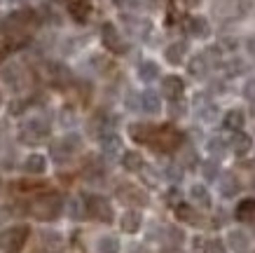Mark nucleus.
<instances>
[{
  "mask_svg": "<svg viewBox=\"0 0 255 253\" xmlns=\"http://www.w3.org/2000/svg\"><path fill=\"white\" fill-rule=\"evenodd\" d=\"M101 40H103L106 49H110V52H115V54L127 52V42L122 40V33L117 31L113 23H103V28H101Z\"/></svg>",
  "mask_w": 255,
  "mask_h": 253,
  "instance_id": "5",
  "label": "nucleus"
},
{
  "mask_svg": "<svg viewBox=\"0 0 255 253\" xmlns=\"http://www.w3.org/2000/svg\"><path fill=\"white\" fill-rule=\"evenodd\" d=\"M117 5H120V7H124V5H127V2H129V0H115Z\"/></svg>",
  "mask_w": 255,
  "mask_h": 253,
  "instance_id": "38",
  "label": "nucleus"
},
{
  "mask_svg": "<svg viewBox=\"0 0 255 253\" xmlns=\"http://www.w3.org/2000/svg\"><path fill=\"white\" fill-rule=\"evenodd\" d=\"M185 33L192 35V38H204V35H209V21L204 16H187Z\"/></svg>",
  "mask_w": 255,
  "mask_h": 253,
  "instance_id": "12",
  "label": "nucleus"
},
{
  "mask_svg": "<svg viewBox=\"0 0 255 253\" xmlns=\"http://www.w3.org/2000/svg\"><path fill=\"white\" fill-rule=\"evenodd\" d=\"M63 209V202L59 195H54V192H49V195H42V197H38V200L31 204V216L33 218H38V221H54V218H59V214H61Z\"/></svg>",
  "mask_w": 255,
  "mask_h": 253,
  "instance_id": "2",
  "label": "nucleus"
},
{
  "mask_svg": "<svg viewBox=\"0 0 255 253\" xmlns=\"http://www.w3.org/2000/svg\"><path fill=\"white\" fill-rule=\"evenodd\" d=\"M138 106L145 110V113H159V108H162V101H159V94L152 92V89H147V92L140 94L138 99Z\"/></svg>",
  "mask_w": 255,
  "mask_h": 253,
  "instance_id": "14",
  "label": "nucleus"
},
{
  "mask_svg": "<svg viewBox=\"0 0 255 253\" xmlns=\"http://www.w3.org/2000/svg\"><path fill=\"white\" fill-rule=\"evenodd\" d=\"M204 174H206L209 181H213V178L218 176V164L216 162H206V164H204Z\"/></svg>",
  "mask_w": 255,
  "mask_h": 253,
  "instance_id": "34",
  "label": "nucleus"
},
{
  "mask_svg": "<svg viewBox=\"0 0 255 253\" xmlns=\"http://www.w3.org/2000/svg\"><path fill=\"white\" fill-rule=\"evenodd\" d=\"M227 68H230V73H234V75H239L241 68H244V61H239V59H234V61L230 63V66H227Z\"/></svg>",
  "mask_w": 255,
  "mask_h": 253,
  "instance_id": "36",
  "label": "nucleus"
},
{
  "mask_svg": "<svg viewBox=\"0 0 255 253\" xmlns=\"http://www.w3.org/2000/svg\"><path fill=\"white\" fill-rule=\"evenodd\" d=\"M209 150H211L213 155H220V153L225 150V141H223L220 136H213V138L209 141Z\"/></svg>",
  "mask_w": 255,
  "mask_h": 253,
  "instance_id": "31",
  "label": "nucleus"
},
{
  "mask_svg": "<svg viewBox=\"0 0 255 253\" xmlns=\"http://www.w3.org/2000/svg\"><path fill=\"white\" fill-rule=\"evenodd\" d=\"M192 251L194 253H209V244L204 237H194L192 239Z\"/></svg>",
  "mask_w": 255,
  "mask_h": 253,
  "instance_id": "32",
  "label": "nucleus"
},
{
  "mask_svg": "<svg viewBox=\"0 0 255 253\" xmlns=\"http://www.w3.org/2000/svg\"><path fill=\"white\" fill-rule=\"evenodd\" d=\"M140 225H143V216H140V211H136V209H129V211H124L122 218H120V228H122V232H127V235H133V232H138Z\"/></svg>",
  "mask_w": 255,
  "mask_h": 253,
  "instance_id": "10",
  "label": "nucleus"
},
{
  "mask_svg": "<svg viewBox=\"0 0 255 253\" xmlns=\"http://www.w3.org/2000/svg\"><path fill=\"white\" fill-rule=\"evenodd\" d=\"M230 244H232L234 251L244 253V251H248V246H251V239H248L246 232L234 230V232H230Z\"/></svg>",
  "mask_w": 255,
  "mask_h": 253,
  "instance_id": "20",
  "label": "nucleus"
},
{
  "mask_svg": "<svg viewBox=\"0 0 255 253\" xmlns=\"http://www.w3.org/2000/svg\"><path fill=\"white\" fill-rule=\"evenodd\" d=\"M122 167L127 169V171H143V169H145V160H143L140 153L129 150V153L122 155Z\"/></svg>",
  "mask_w": 255,
  "mask_h": 253,
  "instance_id": "15",
  "label": "nucleus"
},
{
  "mask_svg": "<svg viewBox=\"0 0 255 253\" xmlns=\"http://www.w3.org/2000/svg\"><path fill=\"white\" fill-rule=\"evenodd\" d=\"M190 197H192V202H197L199 207H209L211 204V195L204 185H192V188H190Z\"/></svg>",
  "mask_w": 255,
  "mask_h": 253,
  "instance_id": "24",
  "label": "nucleus"
},
{
  "mask_svg": "<svg viewBox=\"0 0 255 253\" xmlns=\"http://www.w3.org/2000/svg\"><path fill=\"white\" fill-rule=\"evenodd\" d=\"M138 77L143 82H152V80L159 77V66L155 61H143L138 66Z\"/></svg>",
  "mask_w": 255,
  "mask_h": 253,
  "instance_id": "18",
  "label": "nucleus"
},
{
  "mask_svg": "<svg viewBox=\"0 0 255 253\" xmlns=\"http://www.w3.org/2000/svg\"><path fill=\"white\" fill-rule=\"evenodd\" d=\"M176 218L185 223H197V214L190 204H176Z\"/></svg>",
  "mask_w": 255,
  "mask_h": 253,
  "instance_id": "27",
  "label": "nucleus"
},
{
  "mask_svg": "<svg viewBox=\"0 0 255 253\" xmlns=\"http://www.w3.org/2000/svg\"><path fill=\"white\" fill-rule=\"evenodd\" d=\"M237 218L239 221H253L255 218V200H244L237 207Z\"/></svg>",
  "mask_w": 255,
  "mask_h": 253,
  "instance_id": "25",
  "label": "nucleus"
},
{
  "mask_svg": "<svg viewBox=\"0 0 255 253\" xmlns=\"http://www.w3.org/2000/svg\"><path fill=\"white\" fill-rule=\"evenodd\" d=\"M251 148H253V138L248 136V134H244V131H234L232 141H230V150L234 155L244 157V155L251 153Z\"/></svg>",
  "mask_w": 255,
  "mask_h": 253,
  "instance_id": "11",
  "label": "nucleus"
},
{
  "mask_svg": "<svg viewBox=\"0 0 255 253\" xmlns=\"http://www.w3.org/2000/svg\"><path fill=\"white\" fill-rule=\"evenodd\" d=\"M244 96H246V101L255 103V77H253V80H248V82L244 84Z\"/></svg>",
  "mask_w": 255,
  "mask_h": 253,
  "instance_id": "33",
  "label": "nucleus"
},
{
  "mask_svg": "<svg viewBox=\"0 0 255 253\" xmlns=\"http://www.w3.org/2000/svg\"><path fill=\"white\" fill-rule=\"evenodd\" d=\"M80 146V138L78 136H63L59 143H54L52 146V153H54V160L56 162H63V160H68L70 155L78 150Z\"/></svg>",
  "mask_w": 255,
  "mask_h": 253,
  "instance_id": "8",
  "label": "nucleus"
},
{
  "mask_svg": "<svg viewBox=\"0 0 255 253\" xmlns=\"http://www.w3.org/2000/svg\"><path fill=\"white\" fill-rule=\"evenodd\" d=\"M68 7H70V14L75 16L78 21H85L89 16V9H92L87 0H73V2H68Z\"/></svg>",
  "mask_w": 255,
  "mask_h": 253,
  "instance_id": "21",
  "label": "nucleus"
},
{
  "mask_svg": "<svg viewBox=\"0 0 255 253\" xmlns=\"http://www.w3.org/2000/svg\"><path fill=\"white\" fill-rule=\"evenodd\" d=\"M117 197L124 204H129V207H143V204H147V195L140 188H136V185H122L117 190Z\"/></svg>",
  "mask_w": 255,
  "mask_h": 253,
  "instance_id": "7",
  "label": "nucleus"
},
{
  "mask_svg": "<svg viewBox=\"0 0 255 253\" xmlns=\"http://www.w3.org/2000/svg\"><path fill=\"white\" fill-rule=\"evenodd\" d=\"M209 253H227V249H225V244L220 242V239H216V242H211L209 244Z\"/></svg>",
  "mask_w": 255,
  "mask_h": 253,
  "instance_id": "35",
  "label": "nucleus"
},
{
  "mask_svg": "<svg viewBox=\"0 0 255 253\" xmlns=\"http://www.w3.org/2000/svg\"><path fill=\"white\" fill-rule=\"evenodd\" d=\"M101 146H103V153L108 155V157H113V155H117L122 150V141H120V136H115V134H103Z\"/></svg>",
  "mask_w": 255,
  "mask_h": 253,
  "instance_id": "17",
  "label": "nucleus"
},
{
  "mask_svg": "<svg viewBox=\"0 0 255 253\" xmlns=\"http://www.w3.org/2000/svg\"><path fill=\"white\" fill-rule=\"evenodd\" d=\"M129 134L136 143H147L150 141V134H152V124H131L129 127Z\"/></svg>",
  "mask_w": 255,
  "mask_h": 253,
  "instance_id": "19",
  "label": "nucleus"
},
{
  "mask_svg": "<svg viewBox=\"0 0 255 253\" xmlns=\"http://www.w3.org/2000/svg\"><path fill=\"white\" fill-rule=\"evenodd\" d=\"M49 136V127H47L42 120H31V122L23 127L21 131V141H28V143H38V141H45Z\"/></svg>",
  "mask_w": 255,
  "mask_h": 253,
  "instance_id": "6",
  "label": "nucleus"
},
{
  "mask_svg": "<svg viewBox=\"0 0 255 253\" xmlns=\"http://www.w3.org/2000/svg\"><path fill=\"white\" fill-rule=\"evenodd\" d=\"M206 70H209V61L204 59V54H199V56H194L192 61H190V75L194 77H206Z\"/></svg>",
  "mask_w": 255,
  "mask_h": 253,
  "instance_id": "23",
  "label": "nucleus"
},
{
  "mask_svg": "<svg viewBox=\"0 0 255 253\" xmlns=\"http://www.w3.org/2000/svg\"><path fill=\"white\" fill-rule=\"evenodd\" d=\"M147 143L155 148V150L171 153V150H176V148L183 143V136H180V131H178L176 127L162 124V127H152V134H150V141H147Z\"/></svg>",
  "mask_w": 255,
  "mask_h": 253,
  "instance_id": "1",
  "label": "nucleus"
},
{
  "mask_svg": "<svg viewBox=\"0 0 255 253\" xmlns=\"http://www.w3.org/2000/svg\"><path fill=\"white\" fill-rule=\"evenodd\" d=\"M96 251L99 253H115L117 251V239L110 237V235L101 237L99 242H96Z\"/></svg>",
  "mask_w": 255,
  "mask_h": 253,
  "instance_id": "28",
  "label": "nucleus"
},
{
  "mask_svg": "<svg viewBox=\"0 0 255 253\" xmlns=\"http://www.w3.org/2000/svg\"><path fill=\"white\" fill-rule=\"evenodd\" d=\"M19 77H21L19 66H7V68L2 70V80L7 84H12V87H19Z\"/></svg>",
  "mask_w": 255,
  "mask_h": 253,
  "instance_id": "29",
  "label": "nucleus"
},
{
  "mask_svg": "<svg viewBox=\"0 0 255 253\" xmlns=\"http://www.w3.org/2000/svg\"><path fill=\"white\" fill-rule=\"evenodd\" d=\"M223 124L230 131H241V127H244V113H241V110H230V113L225 115Z\"/></svg>",
  "mask_w": 255,
  "mask_h": 253,
  "instance_id": "22",
  "label": "nucleus"
},
{
  "mask_svg": "<svg viewBox=\"0 0 255 253\" xmlns=\"http://www.w3.org/2000/svg\"><path fill=\"white\" fill-rule=\"evenodd\" d=\"M23 171L26 174H33V176H40L47 171V157L40 153H33L23 160Z\"/></svg>",
  "mask_w": 255,
  "mask_h": 253,
  "instance_id": "13",
  "label": "nucleus"
},
{
  "mask_svg": "<svg viewBox=\"0 0 255 253\" xmlns=\"http://www.w3.org/2000/svg\"><path fill=\"white\" fill-rule=\"evenodd\" d=\"M85 214L94 221H101V223H110L113 221V207H110V202L106 197H101V195H92V197H87L85 202Z\"/></svg>",
  "mask_w": 255,
  "mask_h": 253,
  "instance_id": "4",
  "label": "nucleus"
},
{
  "mask_svg": "<svg viewBox=\"0 0 255 253\" xmlns=\"http://www.w3.org/2000/svg\"><path fill=\"white\" fill-rule=\"evenodd\" d=\"M85 214V204L80 200H70L68 202V216L70 218H80V216Z\"/></svg>",
  "mask_w": 255,
  "mask_h": 253,
  "instance_id": "30",
  "label": "nucleus"
},
{
  "mask_svg": "<svg viewBox=\"0 0 255 253\" xmlns=\"http://www.w3.org/2000/svg\"><path fill=\"white\" fill-rule=\"evenodd\" d=\"M220 190H223L225 197H234L237 192H239V181L232 176V174H227L223 178V183H220Z\"/></svg>",
  "mask_w": 255,
  "mask_h": 253,
  "instance_id": "26",
  "label": "nucleus"
},
{
  "mask_svg": "<svg viewBox=\"0 0 255 253\" xmlns=\"http://www.w3.org/2000/svg\"><path fill=\"white\" fill-rule=\"evenodd\" d=\"M2 103H5V96H2V92H0V108H2Z\"/></svg>",
  "mask_w": 255,
  "mask_h": 253,
  "instance_id": "39",
  "label": "nucleus"
},
{
  "mask_svg": "<svg viewBox=\"0 0 255 253\" xmlns=\"http://www.w3.org/2000/svg\"><path fill=\"white\" fill-rule=\"evenodd\" d=\"M68 2H73V0H68Z\"/></svg>",
  "mask_w": 255,
  "mask_h": 253,
  "instance_id": "40",
  "label": "nucleus"
},
{
  "mask_svg": "<svg viewBox=\"0 0 255 253\" xmlns=\"http://www.w3.org/2000/svg\"><path fill=\"white\" fill-rule=\"evenodd\" d=\"M185 52H187V45L185 42H173V45L166 47V61L171 63V66H178V63L185 59Z\"/></svg>",
  "mask_w": 255,
  "mask_h": 253,
  "instance_id": "16",
  "label": "nucleus"
},
{
  "mask_svg": "<svg viewBox=\"0 0 255 253\" xmlns=\"http://www.w3.org/2000/svg\"><path fill=\"white\" fill-rule=\"evenodd\" d=\"M28 239V228L26 225H12L7 230L0 232V251L2 253H19Z\"/></svg>",
  "mask_w": 255,
  "mask_h": 253,
  "instance_id": "3",
  "label": "nucleus"
},
{
  "mask_svg": "<svg viewBox=\"0 0 255 253\" xmlns=\"http://www.w3.org/2000/svg\"><path fill=\"white\" fill-rule=\"evenodd\" d=\"M180 176H183V169L180 167H171L169 169V178H173V181L178 178V181H180Z\"/></svg>",
  "mask_w": 255,
  "mask_h": 253,
  "instance_id": "37",
  "label": "nucleus"
},
{
  "mask_svg": "<svg viewBox=\"0 0 255 253\" xmlns=\"http://www.w3.org/2000/svg\"><path fill=\"white\" fill-rule=\"evenodd\" d=\"M162 92H164V96H169L171 101L180 99V96H183V92H185V82H183V77L166 75L162 80Z\"/></svg>",
  "mask_w": 255,
  "mask_h": 253,
  "instance_id": "9",
  "label": "nucleus"
}]
</instances>
